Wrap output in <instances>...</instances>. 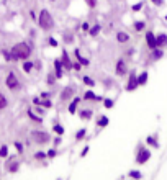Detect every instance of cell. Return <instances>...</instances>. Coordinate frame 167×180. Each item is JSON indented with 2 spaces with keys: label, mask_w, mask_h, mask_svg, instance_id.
Returning <instances> with one entry per match:
<instances>
[{
  "label": "cell",
  "mask_w": 167,
  "mask_h": 180,
  "mask_svg": "<svg viewBox=\"0 0 167 180\" xmlns=\"http://www.w3.org/2000/svg\"><path fill=\"white\" fill-rule=\"evenodd\" d=\"M54 67H56V77L61 79V77H62V65H61V61H54Z\"/></svg>",
  "instance_id": "7c38bea8"
},
{
  "label": "cell",
  "mask_w": 167,
  "mask_h": 180,
  "mask_svg": "<svg viewBox=\"0 0 167 180\" xmlns=\"http://www.w3.org/2000/svg\"><path fill=\"white\" fill-rule=\"evenodd\" d=\"M130 39V34L125 33V31H118L116 33V41L118 43H126V41Z\"/></svg>",
  "instance_id": "30bf717a"
},
{
  "label": "cell",
  "mask_w": 167,
  "mask_h": 180,
  "mask_svg": "<svg viewBox=\"0 0 167 180\" xmlns=\"http://www.w3.org/2000/svg\"><path fill=\"white\" fill-rule=\"evenodd\" d=\"M107 124H108V118H107V116H102V118L98 120V126H107Z\"/></svg>",
  "instance_id": "44dd1931"
},
{
  "label": "cell",
  "mask_w": 167,
  "mask_h": 180,
  "mask_svg": "<svg viewBox=\"0 0 167 180\" xmlns=\"http://www.w3.org/2000/svg\"><path fill=\"white\" fill-rule=\"evenodd\" d=\"M146 43H148V46L151 48V49H156V36H154V33L152 31H148L146 33Z\"/></svg>",
  "instance_id": "8992f818"
},
{
  "label": "cell",
  "mask_w": 167,
  "mask_h": 180,
  "mask_svg": "<svg viewBox=\"0 0 167 180\" xmlns=\"http://www.w3.org/2000/svg\"><path fill=\"white\" fill-rule=\"evenodd\" d=\"M144 26H146L144 22H136V23H134V30H136V31H142V30H144Z\"/></svg>",
  "instance_id": "ac0fdd59"
},
{
  "label": "cell",
  "mask_w": 167,
  "mask_h": 180,
  "mask_svg": "<svg viewBox=\"0 0 167 180\" xmlns=\"http://www.w3.org/2000/svg\"><path fill=\"white\" fill-rule=\"evenodd\" d=\"M85 100H97V95H95L93 92H90V90H89V92L85 93Z\"/></svg>",
  "instance_id": "7402d4cb"
},
{
  "label": "cell",
  "mask_w": 167,
  "mask_h": 180,
  "mask_svg": "<svg viewBox=\"0 0 167 180\" xmlns=\"http://www.w3.org/2000/svg\"><path fill=\"white\" fill-rule=\"evenodd\" d=\"M152 51H154V53H152V57H154V59H161V57H162V51L161 49L156 48V49H152Z\"/></svg>",
  "instance_id": "d6986e66"
},
{
  "label": "cell",
  "mask_w": 167,
  "mask_h": 180,
  "mask_svg": "<svg viewBox=\"0 0 167 180\" xmlns=\"http://www.w3.org/2000/svg\"><path fill=\"white\" fill-rule=\"evenodd\" d=\"M105 106L107 108H111V106H113V102H111V100H105Z\"/></svg>",
  "instance_id": "d6a6232c"
},
{
  "label": "cell",
  "mask_w": 167,
  "mask_h": 180,
  "mask_svg": "<svg viewBox=\"0 0 167 180\" xmlns=\"http://www.w3.org/2000/svg\"><path fill=\"white\" fill-rule=\"evenodd\" d=\"M5 106H7V98L2 95V93H0V110L5 108Z\"/></svg>",
  "instance_id": "cb8c5ba5"
},
{
  "label": "cell",
  "mask_w": 167,
  "mask_h": 180,
  "mask_svg": "<svg viewBox=\"0 0 167 180\" xmlns=\"http://www.w3.org/2000/svg\"><path fill=\"white\" fill-rule=\"evenodd\" d=\"M130 177H133V179H141V172H138V170H131V172H130Z\"/></svg>",
  "instance_id": "484cf974"
},
{
  "label": "cell",
  "mask_w": 167,
  "mask_h": 180,
  "mask_svg": "<svg viewBox=\"0 0 167 180\" xmlns=\"http://www.w3.org/2000/svg\"><path fill=\"white\" fill-rule=\"evenodd\" d=\"M48 155H49V157H54V155H56V151H54V149H51L49 152H48Z\"/></svg>",
  "instance_id": "74e56055"
},
{
  "label": "cell",
  "mask_w": 167,
  "mask_h": 180,
  "mask_svg": "<svg viewBox=\"0 0 167 180\" xmlns=\"http://www.w3.org/2000/svg\"><path fill=\"white\" fill-rule=\"evenodd\" d=\"M54 131H56L57 134H62V133H64V128H62V126H57V124H56V126H54Z\"/></svg>",
  "instance_id": "f546056e"
},
{
  "label": "cell",
  "mask_w": 167,
  "mask_h": 180,
  "mask_svg": "<svg viewBox=\"0 0 167 180\" xmlns=\"http://www.w3.org/2000/svg\"><path fill=\"white\" fill-rule=\"evenodd\" d=\"M31 69H33V64H31L30 61H26L25 64H23V71H25V72H30Z\"/></svg>",
  "instance_id": "ffe728a7"
},
{
  "label": "cell",
  "mask_w": 167,
  "mask_h": 180,
  "mask_svg": "<svg viewBox=\"0 0 167 180\" xmlns=\"http://www.w3.org/2000/svg\"><path fill=\"white\" fill-rule=\"evenodd\" d=\"M75 57L79 59V62H81L82 65H89V64H90V61H89V59H85V57H82V56H81V51H79V49H75Z\"/></svg>",
  "instance_id": "4fadbf2b"
},
{
  "label": "cell",
  "mask_w": 167,
  "mask_h": 180,
  "mask_svg": "<svg viewBox=\"0 0 167 180\" xmlns=\"http://www.w3.org/2000/svg\"><path fill=\"white\" fill-rule=\"evenodd\" d=\"M79 100H81V98H74V100H72V103L69 105V112H71V113H75V108H77Z\"/></svg>",
  "instance_id": "2e32d148"
},
{
  "label": "cell",
  "mask_w": 167,
  "mask_h": 180,
  "mask_svg": "<svg viewBox=\"0 0 167 180\" xmlns=\"http://www.w3.org/2000/svg\"><path fill=\"white\" fill-rule=\"evenodd\" d=\"M81 116H82V118H92V112H90V110H84V112L81 113Z\"/></svg>",
  "instance_id": "603a6c76"
},
{
  "label": "cell",
  "mask_w": 167,
  "mask_h": 180,
  "mask_svg": "<svg viewBox=\"0 0 167 180\" xmlns=\"http://www.w3.org/2000/svg\"><path fill=\"white\" fill-rule=\"evenodd\" d=\"M131 8H133V12H139V10L142 8V2H138V3H134V5L131 7Z\"/></svg>",
  "instance_id": "d4e9b609"
},
{
  "label": "cell",
  "mask_w": 167,
  "mask_h": 180,
  "mask_svg": "<svg viewBox=\"0 0 167 180\" xmlns=\"http://www.w3.org/2000/svg\"><path fill=\"white\" fill-rule=\"evenodd\" d=\"M100 30H102V26H100V25H93L92 28H89V34H90V36H97V34L100 33Z\"/></svg>",
  "instance_id": "5bb4252c"
},
{
  "label": "cell",
  "mask_w": 167,
  "mask_h": 180,
  "mask_svg": "<svg viewBox=\"0 0 167 180\" xmlns=\"http://www.w3.org/2000/svg\"><path fill=\"white\" fill-rule=\"evenodd\" d=\"M84 136H85V129H81V131L77 133V139H82Z\"/></svg>",
  "instance_id": "4dcf8cb0"
},
{
  "label": "cell",
  "mask_w": 167,
  "mask_h": 180,
  "mask_svg": "<svg viewBox=\"0 0 167 180\" xmlns=\"http://www.w3.org/2000/svg\"><path fill=\"white\" fill-rule=\"evenodd\" d=\"M49 44H51L53 48H56V46H57V41H56L54 38H49Z\"/></svg>",
  "instance_id": "1f68e13d"
},
{
  "label": "cell",
  "mask_w": 167,
  "mask_h": 180,
  "mask_svg": "<svg viewBox=\"0 0 167 180\" xmlns=\"http://www.w3.org/2000/svg\"><path fill=\"white\" fill-rule=\"evenodd\" d=\"M128 72V69H126V62H125L123 59H120L116 62V74L118 75H125Z\"/></svg>",
  "instance_id": "52a82bcc"
},
{
  "label": "cell",
  "mask_w": 167,
  "mask_h": 180,
  "mask_svg": "<svg viewBox=\"0 0 167 180\" xmlns=\"http://www.w3.org/2000/svg\"><path fill=\"white\" fill-rule=\"evenodd\" d=\"M7 87H8L10 90H18L20 89V82L18 79H16V75L13 74V72H10L8 75H7Z\"/></svg>",
  "instance_id": "3957f363"
},
{
  "label": "cell",
  "mask_w": 167,
  "mask_h": 180,
  "mask_svg": "<svg viewBox=\"0 0 167 180\" xmlns=\"http://www.w3.org/2000/svg\"><path fill=\"white\" fill-rule=\"evenodd\" d=\"M10 54H12V59H13V61L28 59V57H30V54H31V48L28 46L26 43H18V44H15V46L12 48Z\"/></svg>",
  "instance_id": "6da1fadb"
},
{
  "label": "cell",
  "mask_w": 167,
  "mask_h": 180,
  "mask_svg": "<svg viewBox=\"0 0 167 180\" xmlns=\"http://www.w3.org/2000/svg\"><path fill=\"white\" fill-rule=\"evenodd\" d=\"M154 5H162V0H151Z\"/></svg>",
  "instance_id": "8d00e7d4"
},
{
  "label": "cell",
  "mask_w": 167,
  "mask_h": 180,
  "mask_svg": "<svg viewBox=\"0 0 167 180\" xmlns=\"http://www.w3.org/2000/svg\"><path fill=\"white\" fill-rule=\"evenodd\" d=\"M72 93H74V89H67V90H64V92L61 93V98H64V100H66L67 97H71Z\"/></svg>",
  "instance_id": "e0dca14e"
},
{
  "label": "cell",
  "mask_w": 167,
  "mask_h": 180,
  "mask_svg": "<svg viewBox=\"0 0 167 180\" xmlns=\"http://www.w3.org/2000/svg\"><path fill=\"white\" fill-rule=\"evenodd\" d=\"M89 28H90L89 23H84V25H82V30H84V31H89Z\"/></svg>",
  "instance_id": "d590c367"
},
{
  "label": "cell",
  "mask_w": 167,
  "mask_h": 180,
  "mask_svg": "<svg viewBox=\"0 0 167 180\" xmlns=\"http://www.w3.org/2000/svg\"><path fill=\"white\" fill-rule=\"evenodd\" d=\"M167 44V34H157V36H156V46L157 48H162V46H166Z\"/></svg>",
  "instance_id": "ba28073f"
},
{
  "label": "cell",
  "mask_w": 167,
  "mask_h": 180,
  "mask_svg": "<svg viewBox=\"0 0 167 180\" xmlns=\"http://www.w3.org/2000/svg\"><path fill=\"white\" fill-rule=\"evenodd\" d=\"M62 64L66 65V69H71L72 67V62H71V59H69V54L66 53V51L62 53Z\"/></svg>",
  "instance_id": "8fae6325"
},
{
  "label": "cell",
  "mask_w": 167,
  "mask_h": 180,
  "mask_svg": "<svg viewBox=\"0 0 167 180\" xmlns=\"http://www.w3.org/2000/svg\"><path fill=\"white\" fill-rule=\"evenodd\" d=\"M85 2H87V5H89L90 8H95L97 7V0H85Z\"/></svg>",
  "instance_id": "f1b7e54d"
},
{
  "label": "cell",
  "mask_w": 167,
  "mask_h": 180,
  "mask_svg": "<svg viewBox=\"0 0 167 180\" xmlns=\"http://www.w3.org/2000/svg\"><path fill=\"white\" fill-rule=\"evenodd\" d=\"M84 82H85L87 85H90V87H93V85H95V82H93V79H90V77H84Z\"/></svg>",
  "instance_id": "4316f807"
},
{
  "label": "cell",
  "mask_w": 167,
  "mask_h": 180,
  "mask_svg": "<svg viewBox=\"0 0 167 180\" xmlns=\"http://www.w3.org/2000/svg\"><path fill=\"white\" fill-rule=\"evenodd\" d=\"M38 25H40V28L44 30V31H49V30L54 26L53 16H51V13L48 12L46 8L40 12V16H38Z\"/></svg>",
  "instance_id": "7a4b0ae2"
},
{
  "label": "cell",
  "mask_w": 167,
  "mask_h": 180,
  "mask_svg": "<svg viewBox=\"0 0 167 180\" xmlns=\"http://www.w3.org/2000/svg\"><path fill=\"white\" fill-rule=\"evenodd\" d=\"M146 82H148V72H142L138 77V85H144Z\"/></svg>",
  "instance_id": "9a60e30c"
},
{
  "label": "cell",
  "mask_w": 167,
  "mask_h": 180,
  "mask_svg": "<svg viewBox=\"0 0 167 180\" xmlns=\"http://www.w3.org/2000/svg\"><path fill=\"white\" fill-rule=\"evenodd\" d=\"M81 65H82L81 62H75V64H72V67H74L75 71H81Z\"/></svg>",
  "instance_id": "836d02e7"
},
{
  "label": "cell",
  "mask_w": 167,
  "mask_h": 180,
  "mask_svg": "<svg viewBox=\"0 0 167 180\" xmlns=\"http://www.w3.org/2000/svg\"><path fill=\"white\" fill-rule=\"evenodd\" d=\"M166 20H167V15H166Z\"/></svg>",
  "instance_id": "60d3db41"
},
{
  "label": "cell",
  "mask_w": 167,
  "mask_h": 180,
  "mask_svg": "<svg viewBox=\"0 0 167 180\" xmlns=\"http://www.w3.org/2000/svg\"><path fill=\"white\" fill-rule=\"evenodd\" d=\"M31 136L34 138V141L36 143H40V144H46V143H49V134L48 133H43V131H33L31 133Z\"/></svg>",
  "instance_id": "277c9868"
},
{
  "label": "cell",
  "mask_w": 167,
  "mask_h": 180,
  "mask_svg": "<svg viewBox=\"0 0 167 180\" xmlns=\"http://www.w3.org/2000/svg\"><path fill=\"white\" fill-rule=\"evenodd\" d=\"M138 87V77L134 74H131V77H130V82H128V87H126V90H134Z\"/></svg>",
  "instance_id": "9c48e42d"
},
{
  "label": "cell",
  "mask_w": 167,
  "mask_h": 180,
  "mask_svg": "<svg viewBox=\"0 0 167 180\" xmlns=\"http://www.w3.org/2000/svg\"><path fill=\"white\" fill-rule=\"evenodd\" d=\"M149 157H151V152H149L148 149H141V151H139V154H138L136 161H138V164H144Z\"/></svg>",
  "instance_id": "5b68a950"
},
{
  "label": "cell",
  "mask_w": 167,
  "mask_h": 180,
  "mask_svg": "<svg viewBox=\"0 0 167 180\" xmlns=\"http://www.w3.org/2000/svg\"><path fill=\"white\" fill-rule=\"evenodd\" d=\"M7 154H8V149H7V146H2V147H0V155H2V157H5Z\"/></svg>",
  "instance_id": "83f0119b"
},
{
  "label": "cell",
  "mask_w": 167,
  "mask_h": 180,
  "mask_svg": "<svg viewBox=\"0 0 167 180\" xmlns=\"http://www.w3.org/2000/svg\"><path fill=\"white\" fill-rule=\"evenodd\" d=\"M51 2H56V0H51Z\"/></svg>",
  "instance_id": "ab89813d"
},
{
  "label": "cell",
  "mask_w": 167,
  "mask_h": 180,
  "mask_svg": "<svg viewBox=\"0 0 167 180\" xmlns=\"http://www.w3.org/2000/svg\"><path fill=\"white\" fill-rule=\"evenodd\" d=\"M148 143H149V144H152V146H157V143H156V141L152 139V138H148Z\"/></svg>",
  "instance_id": "e575fe53"
},
{
  "label": "cell",
  "mask_w": 167,
  "mask_h": 180,
  "mask_svg": "<svg viewBox=\"0 0 167 180\" xmlns=\"http://www.w3.org/2000/svg\"><path fill=\"white\" fill-rule=\"evenodd\" d=\"M43 157H44L43 152H36V159H43Z\"/></svg>",
  "instance_id": "f35d334b"
}]
</instances>
